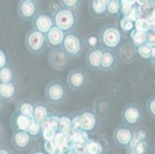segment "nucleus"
<instances>
[{
  "instance_id": "26",
  "label": "nucleus",
  "mask_w": 155,
  "mask_h": 154,
  "mask_svg": "<svg viewBox=\"0 0 155 154\" xmlns=\"http://www.w3.org/2000/svg\"><path fill=\"white\" fill-rule=\"evenodd\" d=\"M67 136L63 133H56L54 136V138L53 139V142L55 146H62L65 147V143H66Z\"/></svg>"
},
{
  "instance_id": "9",
  "label": "nucleus",
  "mask_w": 155,
  "mask_h": 154,
  "mask_svg": "<svg viewBox=\"0 0 155 154\" xmlns=\"http://www.w3.org/2000/svg\"><path fill=\"white\" fill-rule=\"evenodd\" d=\"M48 40L53 46H58L63 41V32L58 27L51 28L48 31Z\"/></svg>"
},
{
  "instance_id": "3",
  "label": "nucleus",
  "mask_w": 155,
  "mask_h": 154,
  "mask_svg": "<svg viewBox=\"0 0 155 154\" xmlns=\"http://www.w3.org/2000/svg\"><path fill=\"white\" fill-rule=\"evenodd\" d=\"M44 36L39 31H34L28 34L26 39V44L32 53H36L42 49L44 44Z\"/></svg>"
},
{
  "instance_id": "13",
  "label": "nucleus",
  "mask_w": 155,
  "mask_h": 154,
  "mask_svg": "<svg viewBox=\"0 0 155 154\" xmlns=\"http://www.w3.org/2000/svg\"><path fill=\"white\" fill-rule=\"evenodd\" d=\"M70 138L74 144V147L75 146H84L87 144V135L84 131H80L78 129L73 130V133L70 136Z\"/></svg>"
},
{
  "instance_id": "21",
  "label": "nucleus",
  "mask_w": 155,
  "mask_h": 154,
  "mask_svg": "<svg viewBox=\"0 0 155 154\" xmlns=\"http://www.w3.org/2000/svg\"><path fill=\"white\" fill-rule=\"evenodd\" d=\"M22 15L25 17H30L33 15L35 12V6L34 5L30 2H24L21 5L20 8Z\"/></svg>"
},
{
  "instance_id": "46",
  "label": "nucleus",
  "mask_w": 155,
  "mask_h": 154,
  "mask_svg": "<svg viewBox=\"0 0 155 154\" xmlns=\"http://www.w3.org/2000/svg\"><path fill=\"white\" fill-rule=\"evenodd\" d=\"M97 1L104 5H106L107 3H109V0H97Z\"/></svg>"
},
{
  "instance_id": "37",
  "label": "nucleus",
  "mask_w": 155,
  "mask_h": 154,
  "mask_svg": "<svg viewBox=\"0 0 155 154\" xmlns=\"http://www.w3.org/2000/svg\"><path fill=\"white\" fill-rule=\"evenodd\" d=\"M146 143L143 142H139L137 143L136 146H135V149H136V153L137 154H143L145 152V149H146Z\"/></svg>"
},
{
  "instance_id": "12",
  "label": "nucleus",
  "mask_w": 155,
  "mask_h": 154,
  "mask_svg": "<svg viewBox=\"0 0 155 154\" xmlns=\"http://www.w3.org/2000/svg\"><path fill=\"white\" fill-rule=\"evenodd\" d=\"M103 53L99 49H94L89 52L87 56V63L91 67H98L101 63Z\"/></svg>"
},
{
  "instance_id": "53",
  "label": "nucleus",
  "mask_w": 155,
  "mask_h": 154,
  "mask_svg": "<svg viewBox=\"0 0 155 154\" xmlns=\"http://www.w3.org/2000/svg\"><path fill=\"white\" fill-rule=\"evenodd\" d=\"M154 2H155V0H154Z\"/></svg>"
},
{
  "instance_id": "20",
  "label": "nucleus",
  "mask_w": 155,
  "mask_h": 154,
  "mask_svg": "<svg viewBox=\"0 0 155 154\" xmlns=\"http://www.w3.org/2000/svg\"><path fill=\"white\" fill-rule=\"evenodd\" d=\"M135 28H136L135 29L137 31L147 32L151 29V25L149 23L148 21L147 20V19L140 18L135 21Z\"/></svg>"
},
{
  "instance_id": "41",
  "label": "nucleus",
  "mask_w": 155,
  "mask_h": 154,
  "mask_svg": "<svg viewBox=\"0 0 155 154\" xmlns=\"http://www.w3.org/2000/svg\"><path fill=\"white\" fill-rule=\"evenodd\" d=\"M6 63V59H5V56L2 51L0 50V70L3 68V66L5 65Z\"/></svg>"
},
{
  "instance_id": "17",
  "label": "nucleus",
  "mask_w": 155,
  "mask_h": 154,
  "mask_svg": "<svg viewBox=\"0 0 155 154\" xmlns=\"http://www.w3.org/2000/svg\"><path fill=\"white\" fill-rule=\"evenodd\" d=\"M131 38L132 40H133L134 44L136 46H137V47H139V46L145 44V41H146V32H140V31H137L136 29H134L131 33Z\"/></svg>"
},
{
  "instance_id": "29",
  "label": "nucleus",
  "mask_w": 155,
  "mask_h": 154,
  "mask_svg": "<svg viewBox=\"0 0 155 154\" xmlns=\"http://www.w3.org/2000/svg\"><path fill=\"white\" fill-rule=\"evenodd\" d=\"M142 14V9L140 7H134V8H132L131 12L130 13V15H128V18L131 19L132 21H136L138 19H140V15Z\"/></svg>"
},
{
  "instance_id": "24",
  "label": "nucleus",
  "mask_w": 155,
  "mask_h": 154,
  "mask_svg": "<svg viewBox=\"0 0 155 154\" xmlns=\"http://www.w3.org/2000/svg\"><path fill=\"white\" fill-rule=\"evenodd\" d=\"M59 126H60V131H61L63 134H65L71 129V121H70V119L67 118V117H62L61 119H60V124H59Z\"/></svg>"
},
{
  "instance_id": "11",
  "label": "nucleus",
  "mask_w": 155,
  "mask_h": 154,
  "mask_svg": "<svg viewBox=\"0 0 155 154\" xmlns=\"http://www.w3.org/2000/svg\"><path fill=\"white\" fill-rule=\"evenodd\" d=\"M52 21L47 15H39L36 20V27L40 32H46L51 29Z\"/></svg>"
},
{
  "instance_id": "40",
  "label": "nucleus",
  "mask_w": 155,
  "mask_h": 154,
  "mask_svg": "<svg viewBox=\"0 0 155 154\" xmlns=\"http://www.w3.org/2000/svg\"><path fill=\"white\" fill-rule=\"evenodd\" d=\"M55 145L53 143V140L51 141H46V143H45V149L46 150V152H51L53 151V149H54Z\"/></svg>"
},
{
  "instance_id": "23",
  "label": "nucleus",
  "mask_w": 155,
  "mask_h": 154,
  "mask_svg": "<svg viewBox=\"0 0 155 154\" xmlns=\"http://www.w3.org/2000/svg\"><path fill=\"white\" fill-rule=\"evenodd\" d=\"M137 52L139 55L143 59H150L151 58L152 47L146 44H143L138 47Z\"/></svg>"
},
{
  "instance_id": "47",
  "label": "nucleus",
  "mask_w": 155,
  "mask_h": 154,
  "mask_svg": "<svg viewBox=\"0 0 155 154\" xmlns=\"http://www.w3.org/2000/svg\"><path fill=\"white\" fill-rule=\"evenodd\" d=\"M0 154H8V152L4 149H0Z\"/></svg>"
},
{
  "instance_id": "38",
  "label": "nucleus",
  "mask_w": 155,
  "mask_h": 154,
  "mask_svg": "<svg viewBox=\"0 0 155 154\" xmlns=\"http://www.w3.org/2000/svg\"><path fill=\"white\" fill-rule=\"evenodd\" d=\"M50 124H51V127L53 129H56L57 127L59 126V124H60V119L58 117L53 116L51 118H50Z\"/></svg>"
},
{
  "instance_id": "14",
  "label": "nucleus",
  "mask_w": 155,
  "mask_h": 154,
  "mask_svg": "<svg viewBox=\"0 0 155 154\" xmlns=\"http://www.w3.org/2000/svg\"><path fill=\"white\" fill-rule=\"evenodd\" d=\"M33 119V116H26L20 113L15 119V124L19 129L27 132Z\"/></svg>"
},
{
  "instance_id": "10",
  "label": "nucleus",
  "mask_w": 155,
  "mask_h": 154,
  "mask_svg": "<svg viewBox=\"0 0 155 154\" xmlns=\"http://www.w3.org/2000/svg\"><path fill=\"white\" fill-rule=\"evenodd\" d=\"M95 118L91 113H85L80 116V128L84 130H91L95 126Z\"/></svg>"
},
{
  "instance_id": "1",
  "label": "nucleus",
  "mask_w": 155,
  "mask_h": 154,
  "mask_svg": "<svg viewBox=\"0 0 155 154\" xmlns=\"http://www.w3.org/2000/svg\"><path fill=\"white\" fill-rule=\"evenodd\" d=\"M49 63L56 70H62L68 63V56L63 49H53L49 55Z\"/></svg>"
},
{
  "instance_id": "15",
  "label": "nucleus",
  "mask_w": 155,
  "mask_h": 154,
  "mask_svg": "<svg viewBox=\"0 0 155 154\" xmlns=\"http://www.w3.org/2000/svg\"><path fill=\"white\" fill-rule=\"evenodd\" d=\"M117 139L120 144L127 145L132 140V135L130 131L127 129H120L117 133Z\"/></svg>"
},
{
  "instance_id": "45",
  "label": "nucleus",
  "mask_w": 155,
  "mask_h": 154,
  "mask_svg": "<svg viewBox=\"0 0 155 154\" xmlns=\"http://www.w3.org/2000/svg\"><path fill=\"white\" fill-rule=\"evenodd\" d=\"M149 0H137V2L140 5H144L148 2Z\"/></svg>"
},
{
  "instance_id": "16",
  "label": "nucleus",
  "mask_w": 155,
  "mask_h": 154,
  "mask_svg": "<svg viewBox=\"0 0 155 154\" xmlns=\"http://www.w3.org/2000/svg\"><path fill=\"white\" fill-rule=\"evenodd\" d=\"M32 116L34 118V120L39 123L45 120L47 116V110L45 107L42 106H37L35 107L33 110V114Z\"/></svg>"
},
{
  "instance_id": "33",
  "label": "nucleus",
  "mask_w": 155,
  "mask_h": 154,
  "mask_svg": "<svg viewBox=\"0 0 155 154\" xmlns=\"http://www.w3.org/2000/svg\"><path fill=\"white\" fill-rule=\"evenodd\" d=\"M55 131L56 129L53 128H48V129L43 130V137L46 141L53 140L55 136Z\"/></svg>"
},
{
  "instance_id": "39",
  "label": "nucleus",
  "mask_w": 155,
  "mask_h": 154,
  "mask_svg": "<svg viewBox=\"0 0 155 154\" xmlns=\"http://www.w3.org/2000/svg\"><path fill=\"white\" fill-rule=\"evenodd\" d=\"M74 149L76 151L77 154H87V144L84 146H75Z\"/></svg>"
},
{
  "instance_id": "36",
  "label": "nucleus",
  "mask_w": 155,
  "mask_h": 154,
  "mask_svg": "<svg viewBox=\"0 0 155 154\" xmlns=\"http://www.w3.org/2000/svg\"><path fill=\"white\" fill-rule=\"evenodd\" d=\"M105 7L106 5L100 3L99 2H97V0L94 1V4H93V8H94V11L97 13H101L102 12H104V9H105Z\"/></svg>"
},
{
  "instance_id": "35",
  "label": "nucleus",
  "mask_w": 155,
  "mask_h": 154,
  "mask_svg": "<svg viewBox=\"0 0 155 154\" xmlns=\"http://www.w3.org/2000/svg\"><path fill=\"white\" fill-rule=\"evenodd\" d=\"M108 10L111 13H117L119 10V4H118L117 1H111L109 2L107 6Z\"/></svg>"
},
{
  "instance_id": "31",
  "label": "nucleus",
  "mask_w": 155,
  "mask_h": 154,
  "mask_svg": "<svg viewBox=\"0 0 155 154\" xmlns=\"http://www.w3.org/2000/svg\"><path fill=\"white\" fill-rule=\"evenodd\" d=\"M39 130H40V123L33 119L27 132H29L32 135H36V134L39 133Z\"/></svg>"
},
{
  "instance_id": "27",
  "label": "nucleus",
  "mask_w": 155,
  "mask_h": 154,
  "mask_svg": "<svg viewBox=\"0 0 155 154\" xmlns=\"http://www.w3.org/2000/svg\"><path fill=\"white\" fill-rule=\"evenodd\" d=\"M145 44L150 47H155V29H150L146 32V41Z\"/></svg>"
},
{
  "instance_id": "7",
  "label": "nucleus",
  "mask_w": 155,
  "mask_h": 154,
  "mask_svg": "<svg viewBox=\"0 0 155 154\" xmlns=\"http://www.w3.org/2000/svg\"><path fill=\"white\" fill-rule=\"evenodd\" d=\"M63 46L66 52L71 55H77L80 53V40L73 35H68L65 37L63 39Z\"/></svg>"
},
{
  "instance_id": "28",
  "label": "nucleus",
  "mask_w": 155,
  "mask_h": 154,
  "mask_svg": "<svg viewBox=\"0 0 155 154\" xmlns=\"http://www.w3.org/2000/svg\"><path fill=\"white\" fill-rule=\"evenodd\" d=\"M20 113L26 116H32L33 114V107L32 105L29 103L22 104L19 109Z\"/></svg>"
},
{
  "instance_id": "32",
  "label": "nucleus",
  "mask_w": 155,
  "mask_h": 154,
  "mask_svg": "<svg viewBox=\"0 0 155 154\" xmlns=\"http://www.w3.org/2000/svg\"><path fill=\"white\" fill-rule=\"evenodd\" d=\"M87 149L89 154H97L100 149L99 144L97 143L91 142L90 143L87 144Z\"/></svg>"
},
{
  "instance_id": "50",
  "label": "nucleus",
  "mask_w": 155,
  "mask_h": 154,
  "mask_svg": "<svg viewBox=\"0 0 155 154\" xmlns=\"http://www.w3.org/2000/svg\"><path fill=\"white\" fill-rule=\"evenodd\" d=\"M36 154H43V153H42V152H37V153H36Z\"/></svg>"
},
{
  "instance_id": "34",
  "label": "nucleus",
  "mask_w": 155,
  "mask_h": 154,
  "mask_svg": "<svg viewBox=\"0 0 155 154\" xmlns=\"http://www.w3.org/2000/svg\"><path fill=\"white\" fill-rule=\"evenodd\" d=\"M133 22L134 21H132L130 18L125 17L121 22V26L124 31H130L133 28Z\"/></svg>"
},
{
  "instance_id": "2",
  "label": "nucleus",
  "mask_w": 155,
  "mask_h": 154,
  "mask_svg": "<svg viewBox=\"0 0 155 154\" xmlns=\"http://www.w3.org/2000/svg\"><path fill=\"white\" fill-rule=\"evenodd\" d=\"M69 87L73 90H79L84 88L87 83V76L81 70L71 71L67 77Z\"/></svg>"
},
{
  "instance_id": "5",
  "label": "nucleus",
  "mask_w": 155,
  "mask_h": 154,
  "mask_svg": "<svg viewBox=\"0 0 155 154\" xmlns=\"http://www.w3.org/2000/svg\"><path fill=\"white\" fill-rule=\"evenodd\" d=\"M56 26L61 30H67L73 26L74 19L73 14L67 10H63L59 12L56 16Z\"/></svg>"
},
{
  "instance_id": "44",
  "label": "nucleus",
  "mask_w": 155,
  "mask_h": 154,
  "mask_svg": "<svg viewBox=\"0 0 155 154\" xmlns=\"http://www.w3.org/2000/svg\"><path fill=\"white\" fill-rule=\"evenodd\" d=\"M63 2L68 6H73L77 3V0H63Z\"/></svg>"
},
{
  "instance_id": "43",
  "label": "nucleus",
  "mask_w": 155,
  "mask_h": 154,
  "mask_svg": "<svg viewBox=\"0 0 155 154\" xmlns=\"http://www.w3.org/2000/svg\"><path fill=\"white\" fill-rule=\"evenodd\" d=\"M137 0H122V5H127L132 6L134 4L136 3Z\"/></svg>"
},
{
  "instance_id": "30",
  "label": "nucleus",
  "mask_w": 155,
  "mask_h": 154,
  "mask_svg": "<svg viewBox=\"0 0 155 154\" xmlns=\"http://www.w3.org/2000/svg\"><path fill=\"white\" fill-rule=\"evenodd\" d=\"M147 112L150 114V116L155 119V96L151 97L147 102Z\"/></svg>"
},
{
  "instance_id": "8",
  "label": "nucleus",
  "mask_w": 155,
  "mask_h": 154,
  "mask_svg": "<svg viewBox=\"0 0 155 154\" xmlns=\"http://www.w3.org/2000/svg\"><path fill=\"white\" fill-rule=\"evenodd\" d=\"M141 116L140 110L135 106H129L124 112V118L130 124L139 122L141 120Z\"/></svg>"
},
{
  "instance_id": "25",
  "label": "nucleus",
  "mask_w": 155,
  "mask_h": 154,
  "mask_svg": "<svg viewBox=\"0 0 155 154\" xmlns=\"http://www.w3.org/2000/svg\"><path fill=\"white\" fill-rule=\"evenodd\" d=\"M114 63V57L112 54L110 53H104L102 56V59H101V65L103 68H109L110 67L111 65Z\"/></svg>"
},
{
  "instance_id": "19",
  "label": "nucleus",
  "mask_w": 155,
  "mask_h": 154,
  "mask_svg": "<svg viewBox=\"0 0 155 154\" xmlns=\"http://www.w3.org/2000/svg\"><path fill=\"white\" fill-rule=\"evenodd\" d=\"M14 139L17 146H19V147H25L29 143V138L28 134L25 131H21L15 134Z\"/></svg>"
},
{
  "instance_id": "49",
  "label": "nucleus",
  "mask_w": 155,
  "mask_h": 154,
  "mask_svg": "<svg viewBox=\"0 0 155 154\" xmlns=\"http://www.w3.org/2000/svg\"><path fill=\"white\" fill-rule=\"evenodd\" d=\"M153 65L155 66V57L153 58Z\"/></svg>"
},
{
  "instance_id": "22",
  "label": "nucleus",
  "mask_w": 155,
  "mask_h": 154,
  "mask_svg": "<svg viewBox=\"0 0 155 154\" xmlns=\"http://www.w3.org/2000/svg\"><path fill=\"white\" fill-rule=\"evenodd\" d=\"M12 79V73L9 68H2L0 70V81L2 83H10Z\"/></svg>"
},
{
  "instance_id": "6",
  "label": "nucleus",
  "mask_w": 155,
  "mask_h": 154,
  "mask_svg": "<svg viewBox=\"0 0 155 154\" xmlns=\"http://www.w3.org/2000/svg\"><path fill=\"white\" fill-rule=\"evenodd\" d=\"M120 32L117 29L110 28L106 29L102 35V41L108 47H115L120 42Z\"/></svg>"
},
{
  "instance_id": "42",
  "label": "nucleus",
  "mask_w": 155,
  "mask_h": 154,
  "mask_svg": "<svg viewBox=\"0 0 155 154\" xmlns=\"http://www.w3.org/2000/svg\"><path fill=\"white\" fill-rule=\"evenodd\" d=\"M63 149H64V147L55 146L54 149L50 152V154H63Z\"/></svg>"
},
{
  "instance_id": "51",
  "label": "nucleus",
  "mask_w": 155,
  "mask_h": 154,
  "mask_svg": "<svg viewBox=\"0 0 155 154\" xmlns=\"http://www.w3.org/2000/svg\"><path fill=\"white\" fill-rule=\"evenodd\" d=\"M26 1H27V2H29V1H31V0H26Z\"/></svg>"
},
{
  "instance_id": "4",
  "label": "nucleus",
  "mask_w": 155,
  "mask_h": 154,
  "mask_svg": "<svg viewBox=\"0 0 155 154\" xmlns=\"http://www.w3.org/2000/svg\"><path fill=\"white\" fill-rule=\"evenodd\" d=\"M46 97L51 103H59L64 97V89L63 88L62 85L56 83V82L50 83L46 87Z\"/></svg>"
},
{
  "instance_id": "52",
  "label": "nucleus",
  "mask_w": 155,
  "mask_h": 154,
  "mask_svg": "<svg viewBox=\"0 0 155 154\" xmlns=\"http://www.w3.org/2000/svg\"><path fill=\"white\" fill-rule=\"evenodd\" d=\"M114 1H118V0H114Z\"/></svg>"
},
{
  "instance_id": "48",
  "label": "nucleus",
  "mask_w": 155,
  "mask_h": 154,
  "mask_svg": "<svg viewBox=\"0 0 155 154\" xmlns=\"http://www.w3.org/2000/svg\"><path fill=\"white\" fill-rule=\"evenodd\" d=\"M67 154H75V153H74V152H73V151H70V152H69Z\"/></svg>"
},
{
  "instance_id": "18",
  "label": "nucleus",
  "mask_w": 155,
  "mask_h": 154,
  "mask_svg": "<svg viewBox=\"0 0 155 154\" xmlns=\"http://www.w3.org/2000/svg\"><path fill=\"white\" fill-rule=\"evenodd\" d=\"M15 89L10 83H2L0 84V95L4 98H9L12 97Z\"/></svg>"
}]
</instances>
